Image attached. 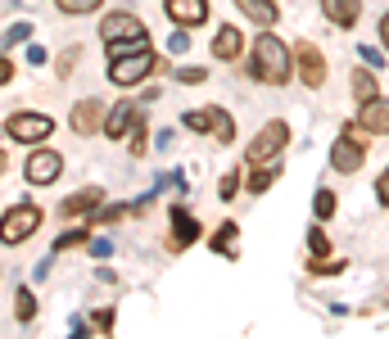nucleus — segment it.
Wrapping results in <instances>:
<instances>
[{"mask_svg":"<svg viewBox=\"0 0 389 339\" xmlns=\"http://www.w3.org/2000/svg\"><path fill=\"white\" fill-rule=\"evenodd\" d=\"M249 73L258 77V82H267V86H281V82H286V77H290V50H286V41H281V36H272V32H263L258 41H254Z\"/></svg>","mask_w":389,"mask_h":339,"instance_id":"obj_1","label":"nucleus"},{"mask_svg":"<svg viewBox=\"0 0 389 339\" xmlns=\"http://www.w3.org/2000/svg\"><path fill=\"white\" fill-rule=\"evenodd\" d=\"M100 36H104V45H109V55H127V50H136V45H145V27H140L136 14H104Z\"/></svg>","mask_w":389,"mask_h":339,"instance_id":"obj_2","label":"nucleus"},{"mask_svg":"<svg viewBox=\"0 0 389 339\" xmlns=\"http://www.w3.org/2000/svg\"><path fill=\"white\" fill-rule=\"evenodd\" d=\"M154 50H145V45H136V50H127V55H113V64H109V82L113 86H136V82H145L149 73H154Z\"/></svg>","mask_w":389,"mask_h":339,"instance_id":"obj_3","label":"nucleus"},{"mask_svg":"<svg viewBox=\"0 0 389 339\" xmlns=\"http://www.w3.org/2000/svg\"><path fill=\"white\" fill-rule=\"evenodd\" d=\"M36 226H41V212L32 203H18L0 217V245H23V240L36 236Z\"/></svg>","mask_w":389,"mask_h":339,"instance_id":"obj_4","label":"nucleus"},{"mask_svg":"<svg viewBox=\"0 0 389 339\" xmlns=\"http://www.w3.org/2000/svg\"><path fill=\"white\" fill-rule=\"evenodd\" d=\"M286 140H290V127H286V122H267V127L254 136V145H249V154H244V159H249L254 168H258V163H272Z\"/></svg>","mask_w":389,"mask_h":339,"instance_id":"obj_5","label":"nucleus"},{"mask_svg":"<svg viewBox=\"0 0 389 339\" xmlns=\"http://www.w3.org/2000/svg\"><path fill=\"white\" fill-rule=\"evenodd\" d=\"M5 127H9V136H14V140L36 145V140H45V136L54 131V118H45V113H23V109H18L14 118L5 122Z\"/></svg>","mask_w":389,"mask_h":339,"instance_id":"obj_6","label":"nucleus"},{"mask_svg":"<svg viewBox=\"0 0 389 339\" xmlns=\"http://www.w3.org/2000/svg\"><path fill=\"white\" fill-rule=\"evenodd\" d=\"M186 127H191V131H213L217 140H231V136H235L231 118H226L222 109H191V113H186Z\"/></svg>","mask_w":389,"mask_h":339,"instance_id":"obj_7","label":"nucleus"},{"mask_svg":"<svg viewBox=\"0 0 389 339\" xmlns=\"http://www.w3.org/2000/svg\"><path fill=\"white\" fill-rule=\"evenodd\" d=\"M59 172H64V159L54 150H36L27 159V181L32 186H50V181H59Z\"/></svg>","mask_w":389,"mask_h":339,"instance_id":"obj_8","label":"nucleus"},{"mask_svg":"<svg viewBox=\"0 0 389 339\" xmlns=\"http://www.w3.org/2000/svg\"><path fill=\"white\" fill-rule=\"evenodd\" d=\"M362 159H367V154H362V140H358V136H339V140H335V150H330V168H335V172H358V168H362Z\"/></svg>","mask_w":389,"mask_h":339,"instance_id":"obj_9","label":"nucleus"},{"mask_svg":"<svg viewBox=\"0 0 389 339\" xmlns=\"http://www.w3.org/2000/svg\"><path fill=\"white\" fill-rule=\"evenodd\" d=\"M96 127H104V104L100 100H78V104H73V131L91 136Z\"/></svg>","mask_w":389,"mask_h":339,"instance_id":"obj_10","label":"nucleus"},{"mask_svg":"<svg viewBox=\"0 0 389 339\" xmlns=\"http://www.w3.org/2000/svg\"><path fill=\"white\" fill-rule=\"evenodd\" d=\"M294 55H299V73L308 86H321L326 82V59H321L317 45H294Z\"/></svg>","mask_w":389,"mask_h":339,"instance_id":"obj_11","label":"nucleus"},{"mask_svg":"<svg viewBox=\"0 0 389 339\" xmlns=\"http://www.w3.org/2000/svg\"><path fill=\"white\" fill-rule=\"evenodd\" d=\"M168 18L182 27H199L208 18V0H168Z\"/></svg>","mask_w":389,"mask_h":339,"instance_id":"obj_12","label":"nucleus"},{"mask_svg":"<svg viewBox=\"0 0 389 339\" xmlns=\"http://www.w3.org/2000/svg\"><path fill=\"white\" fill-rule=\"evenodd\" d=\"M136 122H140V113L131 109L127 100H122V104H113L109 118H104V136H113V140H118V136H127L131 127H136Z\"/></svg>","mask_w":389,"mask_h":339,"instance_id":"obj_13","label":"nucleus"},{"mask_svg":"<svg viewBox=\"0 0 389 339\" xmlns=\"http://www.w3.org/2000/svg\"><path fill=\"white\" fill-rule=\"evenodd\" d=\"M362 127L367 131H376V136H385L389 131V100H362Z\"/></svg>","mask_w":389,"mask_h":339,"instance_id":"obj_14","label":"nucleus"},{"mask_svg":"<svg viewBox=\"0 0 389 339\" xmlns=\"http://www.w3.org/2000/svg\"><path fill=\"white\" fill-rule=\"evenodd\" d=\"M321 9H326V18L330 23H339V27H348V23H358V0H321Z\"/></svg>","mask_w":389,"mask_h":339,"instance_id":"obj_15","label":"nucleus"},{"mask_svg":"<svg viewBox=\"0 0 389 339\" xmlns=\"http://www.w3.org/2000/svg\"><path fill=\"white\" fill-rule=\"evenodd\" d=\"M173 249H186V245H191V240L199 236V226H195V217H191V212H186V208H177L173 212Z\"/></svg>","mask_w":389,"mask_h":339,"instance_id":"obj_16","label":"nucleus"},{"mask_svg":"<svg viewBox=\"0 0 389 339\" xmlns=\"http://www.w3.org/2000/svg\"><path fill=\"white\" fill-rule=\"evenodd\" d=\"M240 45H244V36L235 32V27H222V32H217V41H213V55H217V59H235V55H240Z\"/></svg>","mask_w":389,"mask_h":339,"instance_id":"obj_17","label":"nucleus"},{"mask_svg":"<svg viewBox=\"0 0 389 339\" xmlns=\"http://www.w3.org/2000/svg\"><path fill=\"white\" fill-rule=\"evenodd\" d=\"M235 5H240L244 14L254 18V23H263V27L277 23V5H272V0H235Z\"/></svg>","mask_w":389,"mask_h":339,"instance_id":"obj_18","label":"nucleus"},{"mask_svg":"<svg viewBox=\"0 0 389 339\" xmlns=\"http://www.w3.org/2000/svg\"><path fill=\"white\" fill-rule=\"evenodd\" d=\"M100 203V190H82V195H73V199H64L59 203V212L64 217H78V212H87V208H96Z\"/></svg>","mask_w":389,"mask_h":339,"instance_id":"obj_19","label":"nucleus"},{"mask_svg":"<svg viewBox=\"0 0 389 339\" xmlns=\"http://www.w3.org/2000/svg\"><path fill=\"white\" fill-rule=\"evenodd\" d=\"M213 249H217V254H240V240H235V226H231V222H226V226L213 236Z\"/></svg>","mask_w":389,"mask_h":339,"instance_id":"obj_20","label":"nucleus"},{"mask_svg":"<svg viewBox=\"0 0 389 339\" xmlns=\"http://www.w3.org/2000/svg\"><path fill=\"white\" fill-rule=\"evenodd\" d=\"M353 95H358V100H376V77L367 73V68H358V73H353Z\"/></svg>","mask_w":389,"mask_h":339,"instance_id":"obj_21","label":"nucleus"},{"mask_svg":"<svg viewBox=\"0 0 389 339\" xmlns=\"http://www.w3.org/2000/svg\"><path fill=\"white\" fill-rule=\"evenodd\" d=\"M277 177H281V168H267V163H258V172L249 177V190H254V195H263V190H267Z\"/></svg>","mask_w":389,"mask_h":339,"instance_id":"obj_22","label":"nucleus"},{"mask_svg":"<svg viewBox=\"0 0 389 339\" xmlns=\"http://www.w3.org/2000/svg\"><path fill=\"white\" fill-rule=\"evenodd\" d=\"M14 317H18V322H32V317H36V298L27 294V289H18V303H14Z\"/></svg>","mask_w":389,"mask_h":339,"instance_id":"obj_23","label":"nucleus"},{"mask_svg":"<svg viewBox=\"0 0 389 339\" xmlns=\"http://www.w3.org/2000/svg\"><path fill=\"white\" fill-rule=\"evenodd\" d=\"M64 14H91V9H100V0H59Z\"/></svg>","mask_w":389,"mask_h":339,"instance_id":"obj_24","label":"nucleus"},{"mask_svg":"<svg viewBox=\"0 0 389 339\" xmlns=\"http://www.w3.org/2000/svg\"><path fill=\"white\" fill-rule=\"evenodd\" d=\"M78 245H87V231H68V236H59V240H54V254H59V249H78Z\"/></svg>","mask_w":389,"mask_h":339,"instance_id":"obj_25","label":"nucleus"},{"mask_svg":"<svg viewBox=\"0 0 389 339\" xmlns=\"http://www.w3.org/2000/svg\"><path fill=\"white\" fill-rule=\"evenodd\" d=\"M91 331H96V335H109L113 331V308H104V312L91 317Z\"/></svg>","mask_w":389,"mask_h":339,"instance_id":"obj_26","label":"nucleus"},{"mask_svg":"<svg viewBox=\"0 0 389 339\" xmlns=\"http://www.w3.org/2000/svg\"><path fill=\"white\" fill-rule=\"evenodd\" d=\"M177 82H182V86H199V82H208V73H204V68H182Z\"/></svg>","mask_w":389,"mask_h":339,"instance_id":"obj_27","label":"nucleus"},{"mask_svg":"<svg viewBox=\"0 0 389 339\" xmlns=\"http://www.w3.org/2000/svg\"><path fill=\"white\" fill-rule=\"evenodd\" d=\"M330 212H335V195L321 190V195H317V217H330Z\"/></svg>","mask_w":389,"mask_h":339,"instance_id":"obj_28","label":"nucleus"},{"mask_svg":"<svg viewBox=\"0 0 389 339\" xmlns=\"http://www.w3.org/2000/svg\"><path fill=\"white\" fill-rule=\"evenodd\" d=\"M27 32H32V27H27V23H14V27H9V32H5V45H18V41H23Z\"/></svg>","mask_w":389,"mask_h":339,"instance_id":"obj_29","label":"nucleus"},{"mask_svg":"<svg viewBox=\"0 0 389 339\" xmlns=\"http://www.w3.org/2000/svg\"><path fill=\"white\" fill-rule=\"evenodd\" d=\"M376 195H381V203L389 208V168L381 172V181H376Z\"/></svg>","mask_w":389,"mask_h":339,"instance_id":"obj_30","label":"nucleus"},{"mask_svg":"<svg viewBox=\"0 0 389 339\" xmlns=\"http://www.w3.org/2000/svg\"><path fill=\"white\" fill-rule=\"evenodd\" d=\"M235 186H240V177H235V172H231V177H222V199H235Z\"/></svg>","mask_w":389,"mask_h":339,"instance_id":"obj_31","label":"nucleus"},{"mask_svg":"<svg viewBox=\"0 0 389 339\" xmlns=\"http://www.w3.org/2000/svg\"><path fill=\"white\" fill-rule=\"evenodd\" d=\"M308 249H317V254H326V236H321V231H312V236H308Z\"/></svg>","mask_w":389,"mask_h":339,"instance_id":"obj_32","label":"nucleus"},{"mask_svg":"<svg viewBox=\"0 0 389 339\" xmlns=\"http://www.w3.org/2000/svg\"><path fill=\"white\" fill-rule=\"evenodd\" d=\"M168 50H177V55H182V50H191V41H186V32H177V36H173V45H168Z\"/></svg>","mask_w":389,"mask_h":339,"instance_id":"obj_33","label":"nucleus"},{"mask_svg":"<svg viewBox=\"0 0 389 339\" xmlns=\"http://www.w3.org/2000/svg\"><path fill=\"white\" fill-rule=\"evenodd\" d=\"M9 77H14V64H9V59H0V86H5Z\"/></svg>","mask_w":389,"mask_h":339,"instance_id":"obj_34","label":"nucleus"},{"mask_svg":"<svg viewBox=\"0 0 389 339\" xmlns=\"http://www.w3.org/2000/svg\"><path fill=\"white\" fill-rule=\"evenodd\" d=\"M381 41H385V45H389V14H385V18H381Z\"/></svg>","mask_w":389,"mask_h":339,"instance_id":"obj_35","label":"nucleus"},{"mask_svg":"<svg viewBox=\"0 0 389 339\" xmlns=\"http://www.w3.org/2000/svg\"><path fill=\"white\" fill-rule=\"evenodd\" d=\"M0 172H5V154H0Z\"/></svg>","mask_w":389,"mask_h":339,"instance_id":"obj_36","label":"nucleus"}]
</instances>
